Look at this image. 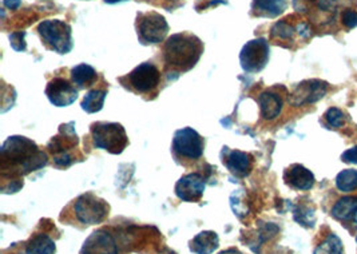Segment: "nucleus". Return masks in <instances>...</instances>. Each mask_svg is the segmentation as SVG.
<instances>
[{"mask_svg":"<svg viewBox=\"0 0 357 254\" xmlns=\"http://www.w3.org/2000/svg\"><path fill=\"white\" fill-rule=\"evenodd\" d=\"M47 156L24 137H11L1 147L3 173L11 170L13 175H24L46 166ZM10 172V174H11Z\"/></svg>","mask_w":357,"mask_h":254,"instance_id":"nucleus-1","label":"nucleus"},{"mask_svg":"<svg viewBox=\"0 0 357 254\" xmlns=\"http://www.w3.org/2000/svg\"><path fill=\"white\" fill-rule=\"evenodd\" d=\"M204 52V45L195 35L183 32L172 35L163 46V59L167 67L179 73L189 71L199 61Z\"/></svg>","mask_w":357,"mask_h":254,"instance_id":"nucleus-2","label":"nucleus"},{"mask_svg":"<svg viewBox=\"0 0 357 254\" xmlns=\"http://www.w3.org/2000/svg\"><path fill=\"white\" fill-rule=\"evenodd\" d=\"M91 135H93L94 146L97 149L107 150L112 154H121L129 143L126 131L119 124H112V122L93 124Z\"/></svg>","mask_w":357,"mask_h":254,"instance_id":"nucleus-3","label":"nucleus"},{"mask_svg":"<svg viewBox=\"0 0 357 254\" xmlns=\"http://www.w3.org/2000/svg\"><path fill=\"white\" fill-rule=\"evenodd\" d=\"M38 32L43 43L58 54H67L73 50L71 26L59 19L43 20L38 26Z\"/></svg>","mask_w":357,"mask_h":254,"instance_id":"nucleus-4","label":"nucleus"},{"mask_svg":"<svg viewBox=\"0 0 357 254\" xmlns=\"http://www.w3.org/2000/svg\"><path fill=\"white\" fill-rule=\"evenodd\" d=\"M137 33L142 45H157L163 42L169 32V24L161 14L150 11L137 15Z\"/></svg>","mask_w":357,"mask_h":254,"instance_id":"nucleus-5","label":"nucleus"},{"mask_svg":"<svg viewBox=\"0 0 357 254\" xmlns=\"http://www.w3.org/2000/svg\"><path fill=\"white\" fill-rule=\"evenodd\" d=\"M78 137L74 130V124L62 125L59 134L54 137L49 143L50 153L52 154V158L56 166L67 167L74 163L75 157L73 156L71 150L78 146Z\"/></svg>","mask_w":357,"mask_h":254,"instance_id":"nucleus-6","label":"nucleus"},{"mask_svg":"<svg viewBox=\"0 0 357 254\" xmlns=\"http://www.w3.org/2000/svg\"><path fill=\"white\" fill-rule=\"evenodd\" d=\"M109 210L107 202L98 198L93 193L83 194L74 204L75 217L83 225L103 223L109 216Z\"/></svg>","mask_w":357,"mask_h":254,"instance_id":"nucleus-7","label":"nucleus"},{"mask_svg":"<svg viewBox=\"0 0 357 254\" xmlns=\"http://www.w3.org/2000/svg\"><path fill=\"white\" fill-rule=\"evenodd\" d=\"M204 138L192 127H185L176 131L173 138V153L183 159H198L204 154Z\"/></svg>","mask_w":357,"mask_h":254,"instance_id":"nucleus-8","label":"nucleus"},{"mask_svg":"<svg viewBox=\"0 0 357 254\" xmlns=\"http://www.w3.org/2000/svg\"><path fill=\"white\" fill-rule=\"evenodd\" d=\"M119 80H128V83H123V86L129 87L137 93L149 94L158 87L161 82V73L157 68V66L146 62V64H139L128 77L119 78Z\"/></svg>","mask_w":357,"mask_h":254,"instance_id":"nucleus-9","label":"nucleus"},{"mask_svg":"<svg viewBox=\"0 0 357 254\" xmlns=\"http://www.w3.org/2000/svg\"><path fill=\"white\" fill-rule=\"evenodd\" d=\"M269 61V43L265 38H257L245 45L240 62L246 73H260Z\"/></svg>","mask_w":357,"mask_h":254,"instance_id":"nucleus-10","label":"nucleus"},{"mask_svg":"<svg viewBox=\"0 0 357 254\" xmlns=\"http://www.w3.org/2000/svg\"><path fill=\"white\" fill-rule=\"evenodd\" d=\"M328 91V84L319 80H305L300 83L291 96L293 106H304L319 102Z\"/></svg>","mask_w":357,"mask_h":254,"instance_id":"nucleus-11","label":"nucleus"},{"mask_svg":"<svg viewBox=\"0 0 357 254\" xmlns=\"http://www.w3.org/2000/svg\"><path fill=\"white\" fill-rule=\"evenodd\" d=\"M46 96L54 106L66 107L78 98V90L65 78H54L46 87Z\"/></svg>","mask_w":357,"mask_h":254,"instance_id":"nucleus-12","label":"nucleus"},{"mask_svg":"<svg viewBox=\"0 0 357 254\" xmlns=\"http://www.w3.org/2000/svg\"><path fill=\"white\" fill-rule=\"evenodd\" d=\"M204 191H205V181H204V177L198 173L183 175L176 185L177 197L185 202L198 201L202 197Z\"/></svg>","mask_w":357,"mask_h":254,"instance_id":"nucleus-13","label":"nucleus"},{"mask_svg":"<svg viewBox=\"0 0 357 254\" xmlns=\"http://www.w3.org/2000/svg\"><path fill=\"white\" fill-rule=\"evenodd\" d=\"M81 254H118V245L107 230L100 229L86 239Z\"/></svg>","mask_w":357,"mask_h":254,"instance_id":"nucleus-14","label":"nucleus"},{"mask_svg":"<svg viewBox=\"0 0 357 254\" xmlns=\"http://www.w3.org/2000/svg\"><path fill=\"white\" fill-rule=\"evenodd\" d=\"M222 162L231 174L244 178L252 172L253 158L250 154L240 150H229L224 147L222 150Z\"/></svg>","mask_w":357,"mask_h":254,"instance_id":"nucleus-15","label":"nucleus"},{"mask_svg":"<svg viewBox=\"0 0 357 254\" xmlns=\"http://www.w3.org/2000/svg\"><path fill=\"white\" fill-rule=\"evenodd\" d=\"M284 179L296 190H310L314 185V175L303 165H292L284 173Z\"/></svg>","mask_w":357,"mask_h":254,"instance_id":"nucleus-16","label":"nucleus"},{"mask_svg":"<svg viewBox=\"0 0 357 254\" xmlns=\"http://www.w3.org/2000/svg\"><path fill=\"white\" fill-rule=\"evenodd\" d=\"M288 6V0H253L252 14L265 17L281 15Z\"/></svg>","mask_w":357,"mask_h":254,"instance_id":"nucleus-17","label":"nucleus"},{"mask_svg":"<svg viewBox=\"0 0 357 254\" xmlns=\"http://www.w3.org/2000/svg\"><path fill=\"white\" fill-rule=\"evenodd\" d=\"M259 103H260L261 115L266 121L276 119L282 110V99L281 96L272 93V91H265L259 96Z\"/></svg>","mask_w":357,"mask_h":254,"instance_id":"nucleus-18","label":"nucleus"},{"mask_svg":"<svg viewBox=\"0 0 357 254\" xmlns=\"http://www.w3.org/2000/svg\"><path fill=\"white\" fill-rule=\"evenodd\" d=\"M220 246V239L214 232H202L190 241V251L195 254H211Z\"/></svg>","mask_w":357,"mask_h":254,"instance_id":"nucleus-19","label":"nucleus"},{"mask_svg":"<svg viewBox=\"0 0 357 254\" xmlns=\"http://www.w3.org/2000/svg\"><path fill=\"white\" fill-rule=\"evenodd\" d=\"M56 246L54 239L45 233L33 234L26 245V254H55Z\"/></svg>","mask_w":357,"mask_h":254,"instance_id":"nucleus-20","label":"nucleus"},{"mask_svg":"<svg viewBox=\"0 0 357 254\" xmlns=\"http://www.w3.org/2000/svg\"><path fill=\"white\" fill-rule=\"evenodd\" d=\"M357 210V197L347 195L340 198L332 207V217L339 221L354 220Z\"/></svg>","mask_w":357,"mask_h":254,"instance_id":"nucleus-21","label":"nucleus"},{"mask_svg":"<svg viewBox=\"0 0 357 254\" xmlns=\"http://www.w3.org/2000/svg\"><path fill=\"white\" fill-rule=\"evenodd\" d=\"M71 80L79 89H84L97 82V71L91 66L82 64L71 70Z\"/></svg>","mask_w":357,"mask_h":254,"instance_id":"nucleus-22","label":"nucleus"},{"mask_svg":"<svg viewBox=\"0 0 357 254\" xmlns=\"http://www.w3.org/2000/svg\"><path fill=\"white\" fill-rule=\"evenodd\" d=\"M106 90H91L89 91L82 102V109L89 114L100 112L103 109V103L106 99Z\"/></svg>","mask_w":357,"mask_h":254,"instance_id":"nucleus-23","label":"nucleus"},{"mask_svg":"<svg viewBox=\"0 0 357 254\" xmlns=\"http://www.w3.org/2000/svg\"><path fill=\"white\" fill-rule=\"evenodd\" d=\"M298 33L297 24L294 26L289 22V17L278 20L276 24L271 30V36L273 39H280V40H291L294 36V33Z\"/></svg>","mask_w":357,"mask_h":254,"instance_id":"nucleus-24","label":"nucleus"},{"mask_svg":"<svg viewBox=\"0 0 357 254\" xmlns=\"http://www.w3.org/2000/svg\"><path fill=\"white\" fill-rule=\"evenodd\" d=\"M336 188L342 193H352L357 190V170L347 169L340 172L336 179Z\"/></svg>","mask_w":357,"mask_h":254,"instance_id":"nucleus-25","label":"nucleus"},{"mask_svg":"<svg viewBox=\"0 0 357 254\" xmlns=\"http://www.w3.org/2000/svg\"><path fill=\"white\" fill-rule=\"evenodd\" d=\"M313 254H344V246L340 237L335 233L326 236V239L317 245Z\"/></svg>","mask_w":357,"mask_h":254,"instance_id":"nucleus-26","label":"nucleus"},{"mask_svg":"<svg viewBox=\"0 0 357 254\" xmlns=\"http://www.w3.org/2000/svg\"><path fill=\"white\" fill-rule=\"evenodd\" d=\"M293 217L296 223L307 227H313L316 223L314 209L309 205H297L293 207Z\"/></svg>","mask_w":357,"mask_h":254,"instance_id":"nucleus-27","label":"nucleus"},{"mask_svg":"<svg viewBox=\"0 0 357 254\" xmlns=\"http://www.w3.org/2000/svg\"><path fill=\"white\" fill-rule=\"evenodd\" d=\"M325 121L328 126L333 128H340L345 124V117L344 112H341L337 107H331L328 112H325Z\"/></svg>","mask_w":357,"mask_h":254,"instance_id":"nucleus-28","label":"nucleus"},{"mask_svg":"<svg viewBox=\"0 0 357 254\" xmlns=\"http://www.w3.org/2000/svg\"><path fill=\"white\" fill-rule=\"evenodd\" d=\"M341 23L347 27V29H355L357 27V13L354 8H347L344 10V13L341 14Z\"/></svg>","mask_w":357,"mask_h":254,"instance_id":"nucleus-29","label":"nucleus"},{"mask_svg":"<svg viewBox=\"0 0 357 254\" xmlns=\"http://www.w3.org/2000/svg\"><path fill=\"white\" fill-rule=\"evenodd\" d=\"M24 36H26V32L19 31L13 32L10 35V43H11V47L14 48L17 52L20 51H24L26 50V40H24Z\"/></svg>","mask_w":357,"mask_h":254,"instance_id":"nucleus-30","label":"nucleus"},{"mask_svg":"<svg viewBox=\"0 0 357 254\" xmlns=\"http://www.w3.org/2000/svg\"><path fill=\"white\" fill-rule=\"evenodd\" d=\"M316 4V0H293V7L297 13L307 14L310 8Z\"/></svg>","mask_w":357,"mask_h":254,"instance_id":"nucleus-31","label":"nucleus"},{"mask_svg":"<svg viewBox=\"0 0 357 254\" xmlns=\"http://www.w3.org/2000/svg\"><path fill=\"white\" fill-rule=\"evenodd\" d=\"M341 159L344 162H348V163H357V146H354L352 149L347 150L342 153Z\"/></svg>","mask_w":357,"mask_h":254,"instance_id":"nucleus-32","label":"nucleus"},{"mask_svg":"<svg viewBox=\"0 0 357 254\" xmlns=\"http://www.w3.org/2000/svg\"><path fill=\"white\" fill-rule=\"evenodd\" d=\"M340 0H319V7L323 11H333Z\"/></svg>","mask_w":357,"mask_h":254,"instance_id":"nucleus-33","label":"nucleus"},{"mask_svg":"<svg viewBox=\"0 0 357 254\" xmlns=\"http://www.w3.org/2000/svg\"><path fill=\"white\" fill-rule=\"evenodd\" d=\"M3 4H4V7H7L10 10H17L20 7L22 1L20 0H4Z\"/></svg>","mask_w":357,"mask_h":254,"instance_id":"nucleus-34","label":"nucleus"},{"mask_svg":"<svg viewBox=\"0 0 357 254\" xmlns=\"http://www.w3.org/2000/svg\"><path fill=\"white\" fill-rule=\"evenodd\" d=\"M220 254H243L240 253L237 249H227V251H224V252H221Z\"/></svg>","mask_w":357,"mask_h":254,"instance_id":"nucleus-35","label":"nucleus"},{"mask_svg":"<svg viewBox=\"0 0 357 254\" xmlns=\"http://www.w3.org/2000/svg\"><path fill=\"white\" fill-rule=\"evenodd\" d=\"M121 1H126V0H105V3H107V4H115V3H121Z\"/></svg>","mask_w":357,"mask_h":254,"instance_id":"nucleus-36","label":"nucleus"},{"mask_svg":"<svg viewBox=\"0 0 357 254\" xmlns=\"http://www.w3.org/2000/svg\"><path fill=\"white\" fill-rule=\"evenodd\" d=\"M352 221H354V223H355V226H356L357 227V210L356 213H355V216H354V220H352Z\"/></svg>","mask_w":357,"mask_h":254,"instance_id":"nucleus-37","label":"nucleus"},{"mask_svg":"<svg viewBox=\"0 0 357 254\" xmlns=\"http://www.w3.org/2000/svg\"><path fill=\"white\" fill-rule=\"evenodd\" d=\"M356 242H357V237H356Z\"/></svg>","mask_w":357,"mask_h":254,"instance_id":"nucleus-38","label":"nucleus"}]
</instances>
